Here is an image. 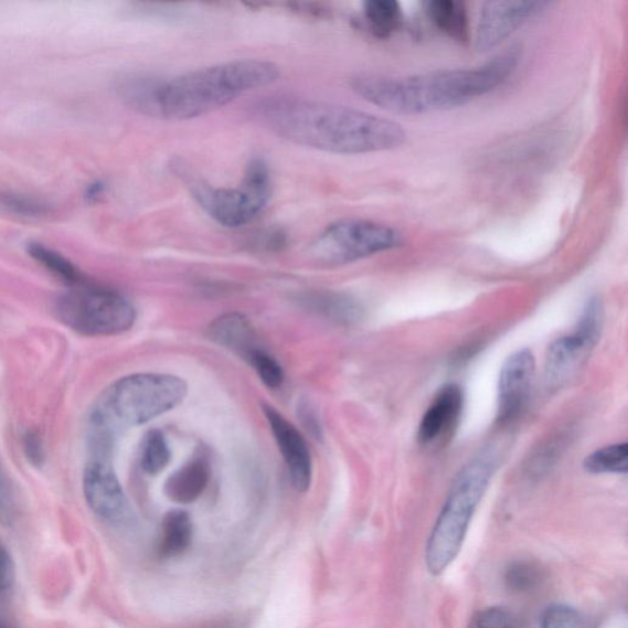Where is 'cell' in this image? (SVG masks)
<instances>
[{
	"label": "cell",
	"mask_w": 628,
	"mask_h": 628,
	"mask_svg": "<svg viewBox=\"0 0 628 628\" xmlns=\"http://www.w3.org/2000/svg\"><path fill=\"white\" fill-rule=\"evenodd\" d=\"M28 249L32 258L65 284L75 286L86 280L82 272L68 258L62 256L61 253L41 244H31Z\"/></svg>",
	"instance_id": "cell-22"
},
{
	"label": "cell",
	"mask_w": 628,
	"mask_h": 628,
	"mask_svg": "<svg viewBox=\"0 0 628 628\" xmlns=\"http://www.w3.org/2000/svg\"><path fill=\"white\" fill-rule=\"evenodd\" d=\"M0 628H10L6 622L0 621Z\"/></svg>",
	"instance_id": "cell-34"
},
{
	"label": "cell",
	"mask_w": 628,
	"mask_h": 628,
	"mask_svg": "<svg viewBox=\"0 0 628 628\" xmlns=\"http://www.w3.org/2000/svg\"><path fill=\"white\" fill-rule=\"evenodd\" d=\"M56 312L61 322L87 337L123 334L137 318L135 306L123 294L87 279L60 296Z\"/></svg>",
	"instance_id": "cell-6"
},
{
	"label": "cell",
	"mask_w": 628,
	"mask_h": 628,
	"mask_svg": "<svg viewBox=\"0 0 628 628\" xmlns=\"http://www.w3.org/2000/svg\"><path fill=\"white\" fill-rule=\"evenodd\" d=\"M106 192V185L103 182H95L87 187L85 198L87 201L94 203L100 200Z\"/></svg>",
	"instance_id": "cell-33"
},
{
	"label": "cell",
	"mask_w": 628,
	"mask_h": 628,
	"mask_svg": "<svg viewBox=\"0 0 628 628\" xmlns=\"http://www.w3.org/2000/svg\"><path fill=\"white\" fill-rule=\"evenodd\" d=\"M465 396L459 385H444L435 395L434 402L427 407L418 425L417 439L422 446H435L454 433L461 411Z\"/></svg>",
	"instance_id": "cell-14"
},
{
	"label": "cell",
	"mask_w": 628,
	"mask_h": 628,
	"mask_svg": "<svg viewBox=\"0 0 628 628\" xmlns=\"http://www.w3.org/2000/svg\"><path fill=\"white\" fill-rule=\"evenodd\" d=\"M301 302L310 310L340 323L355 321L359 317L360 308L340 294L315 291L302 296Z\"/></svg>",
	"instance_id": "cell-19"
},
{
	"label": "cell",
	"mask_w": 628,
	"mask_h": 628,
	"mask_svg": "<svg viewBox=\"0 0 628 628\" xmlns=\"http://www.w3.org/2000/svg\"><path fill=\"white\" fill-rule=\"evenodd\" d=\"M363 14L374 36L390 38L403 23V12L400 3L394 0H370L363 4Z\"/></svg>",
	"instance_id": "cell-20"
},
{
	"label": "cell",
	"mask_w": 628,
	"mask_h": 628,
	"mask_svg": "<svg viewBox=\"0 0 628 628\" xmlns=\"http://www.w3.org/2000/svg\"><path fill=\"white\" fill-rule=\"evenodd\" d=\"M535 359L528 349L518 350L503 363L498 387V418L510 422L520 414L531 394Z\"/></svg>",
	"instance_id": "cell-13"
},
{
	"label": "cell",
	"mask_w": 628,
	"mask_h": 628,
	"mask_svg": "<svg viewBox=\"0 0 628 628\" xmlns=\"http://www.w3.org/2000/svg\"><path fill=\"white\" fill-rule=\"evenodd\" d=\"M0 209L24 219H43L52 214V206L36 196L7 191L0 192Z\"/></svg>",
	"instance_id": "cell-24"
},
{
	"label": "cell",
	"mask_w": 628,
	"mask_h": 628,
	"mask_svg": "<svg viewBox=\"0 0 628 628\" xmlns=\"http://www.w3.org/2000/svg\"><path fill=\"white\" fill-rule=\"evenodd\" d=\"M401 244V235L387 225L370 220L345 219L328 226L315 240L310 253L327 266H343Z\"/></svg>",
	"instance_id": "cell-8"
},
{
	"label": "cell",
	"mask_w": 628,
	"mask_h": 628,
	"mask_svg": "<svg viewBox=\"0 0 628 628\" xmlns=\"http://www.w3.org/2000/svg\"><path fill=\"white\" fill-rule=\"evenodd\" d=\"M256 114L275 135L297 146L341 156L393 150L406 140L404 128L393 120L305 98H269Z\"/></svg>",
	"instance_id": "cell-1"
},
{
	"label": "cell",
	"mask_w": 628,
	"mask_h": 628,
	"mask_svg": "<svg viewBox=\"0 0 628 628\" xmlns=\"http://www.w3.org/2000/svg\"><path fill=\"white\" fill-rule=\"evenodd\" d=\"M171 450L167 438L158 429H152L142 443L141 468L150 476H158L169 466Z\"/></svg>",
	"instance_id": "cell-25"
},
{
	"label": "cell",
	"mask_w": 628,
	"mask_h": 628,
	"mask_svg": "<svg viewBox=\"0 0 628 628\" xmlns=\"http://www.w3.org/2000/svg\"><path fill=\"white\" fill-rule=\"evenodd\" d=\"M193 525L189 514L173 511L164 517L159 553L163 558L178 557L191 545Z\"/></svg>",
	"instance_id": "cell-18"
},
{
	"label": "cell",
	"mask_w": 628,
	"mask_h": 628,
	"mask_svg": "<svg viewBox=\"0 0 628 628\" xmlns=\"http://www.w3.org/2000/svg\"><path fill=\"white\" fill-rule=\"evenodd\" d=\"M520 51L512 49L481 67L414 76L360 74L350 85L359 96L385 111L418 115L466 105L499 87L515 72Z\"/></svg>",
	"instance_id": "cell-2"
},
{
	"label": "cell",
	"mask_w": 628,
	"mask_h": 628,
	"mask_svg": "<svg viewBox=\"0 0 628 628\" xmlns=\"http://www.w3.org/2000/svg\"><path fill=\"white\" fill-rule=\"evenodd\" d=\"M256 371L258 377L268 388L278 390L284 383V371L280 363L263 348L252 352L246 360Z\"/></svg>",
	"instance_id": "cell-27"
},
{
	"label": "cell",
	"mask_w": 628,
	"mask_h": 628,
	"mask_svg": "<svg viewBox=\"0 0 628 628\" xmlns=\"http://www.w3.org/2000/svg\"><path fill=\"white\" fill-rule=\"evenodd\" d=\"M270 426L275 443H277L294 488L305 492L311 487L312 457L306 439L290 422L270 405L263 406Z\"/></svg>",
	"instance_id": "cell-11"
},
{
	"label": "cell",
	"mask_w": 628,
	"mask_h": 628,
	"mask_svg": "<svg viewBox=\"0 0 628 628\" xmlns=\"http://www.w3.org/2000/svg\"><path fill=\"white\" fill-rule=\"evenodd\" d=\"M429 20L449 38L459 42L469 39V21L465 3L455 0H434L426 4Z\"/></svg>",
	"instance_id": "cell-17"
},
{
	"label": "cell",
	"mask_w": 628,
	"mask_h": 628,
	"mask_svg": "<svg viewBox=\"0 0 628 628\" xmlns=\"http://www.w3.org/2000/svg\"><path fill=\"white\" fill-rule=\"evenodd\" d=\"M545 578V573L537 562L515 560L504 570V586L512 593L525 594L535 590Z\"/></svg>",
	"instance_id": "cell-21"
},
{
	"label": "cell",
	"mask_w": 628,
	"mask_h": 628,
	"mask_svg": "<svg viewBox=\"0 0 628 628\" xmlns=\"http://www.w3.org/2000/svg\"><path fill=\"white\" fill-rule=\"evenodd\" d=\"M603 307L590 299L579 318L575 332L554 341L547 350L545 376L551 388L564 387L587 361L598 343L603 328Z\"/></svg>",
	"instance_id": "cell-9"
},
{
	"label": "cell",
	"mask_w": 628,
	"mask_h": 628,
	"mask_svg": "<svg viewBox=\"0 0 628 628\" xmlns=\"http://www.w3.org/2000/svg\"><path fill=\"white\" fill-rule=\"evenodd\" d=\"M493 471V458L482 455L470 460L457 473L428 539L426 565L432 575L444 573L458 556L471 518L489 488Z\"/></svg>",
	"instance_id": "cell-4"
},
{
	"label": "cell",
	"mask_w": 628,
	"mask_h": 628,
	"mask_svg": "<svg viewBox=\"0 0 628 628\" xmlns=\"http://www.w3.org/2000/svg\"><path fill=\"white\" fill-rule=\"evenodd\" d=\"M209 480H211V462L203 454L198 455L172 473L164 485V492L175 503H192L201 498Z\"/></svg>",
	"instance_id": "cell-15"
},
{
	"label": "cell",
	"mask_w": 628,
	"mask_h": 628,
	"mask_svg": "<svg viewBox=\"0 0 628 628\" xmlns=\"http://www.w3.org/2000/svg\"><path fill=\"white\" fill-rule=\"evenodd\" d=\"M194 200L220 225L245 226L267 206L272 194L268 164L263 159L249 161L245 178L236 187H214L203 181L191 185Z\"/></svg>",
	"instance_id": "cell-7"
},
{
	"label": "cell",
	"mask_w": 628,
	"mask_h": 628,
	"mask_svg": "<svg viewBox=\"0 0 628 628\" xmlns=\"http://www.w3.org/2000/svg\"><path fill=\"white\" fill-rule=\"evenodd\" d=\"M542 628H579L581 615L567 605H551L540 619Z\"/></svg>",
	"instance_id": "cell-28"
},
{
	"label": "cell",
	"mask_w": 628,
	"mask_h": 628,
	"mask_svg": "<svg viewBox=\"0 0 628 628\" xmlns=\"http://www.w3.org/2000/svg\"><path fill=\"white\" fill-rule=\"evenodd\" d=\"M17 503L13 485L8 478V473L0 466V524L12 525L15 520Z\"/></svg>",
	"instance_id": "cell-29"
},
{
	"label": "cell",
	"mask_w": 628,
	"mask_h": 628,
	"mask_svg": "<svg viewBox=\"0 0 628 628\" xmlns=\"http://www.w3.org/2000/svg\"><path fill=\"white\" fill-rule=\"evenodd\" d=\"M549 3L543 2H489L480 12L477 30V49L487 52L499 46L520 29L529 18Z\"/></svg>",
	"instance_id": "cell-12"
},
{
	"label": "cell",
	"mask_w": 628,
	"mask_h": 628,
	"mask_svg": "<svg viewBox=\"0 0 628 628\" xmlns=\"http://www.w3.org/2000/svg\"><path fill=\"white\" fill-rule=\"evenodd\" d=\"M15 581V567L9 551L0 544V598L12 590Z\"/></svg>",
	"instance_id": "cell-30"
},
{
	"label": "cell",
	"mask_w": 628,
	"mask_h": 628,
	"mask_svg": "<svg viewBox=\"0 0 628 628\" xmlns=\"http://www.w3.org/2000/svg\"><path fill=\"white\" fill-rule=\"evenodd\" d=\"M83 489L87 504L103 520H125L129 511L128 501L108 459L92 458L84 472Z\"/></svg>",
	"instance_id": "cell-10"
},
{
	"label": "cell",
	"mask_w": 628,
	"mask_h": 628,
	"mask_svg": "<svg viewBox=\"0 0 628 628\" xmlns=\"http://www.w3.org/2000/svg\"><path fill=\"white\" fill-rule=\"evenodd\" d=\"M300 416L307 432L317 439L322 438V428L319 426L318 417L310 405H301Z\"/></svg>",
	"instance_id": "cell-32"
},
{
	"label": "cell",
	"mask_w": 628,
	"mask_h": 628,
	"mask_svg": "<svg viewBox=\"0 0 628 628\" xmlns=\"http://www.w3.org/2000/svg\"><path fill=\"white\" fill-rule=\"evenodd\" d=\"M209 332L219 345L233 350L244 360L260 348L255 328L244 315L228 313L220 317L215 319Z\"/></svg>",
	"instance_id": "cell-16"
},
{
	"label": "cell",
	"mask_w": 628,
	"mask_h": 628,
	"mask_svg": "<svg viewBox=\"0 0 628 628\" xmlns=\"http://www.w3.org/2000/svg\"><path fill=\"white\" fill-rule=\"evenodd\" d=\"M468 628H526V625L511 609L490 606L473 614Z\"/></svg>",
	"instance_id": "cell-26"
},
{
	"label": "cell",
	"mask_w": 628,
	"mask_h": 628,
	"mask_svg": "<svg viewBox=\"0 0 628 628\" xmlns=\"http://www.w3.org/2000/svg\"><path fill=\"white\" fill-rule=\"evenodd\" d=\"M583 468L592 473H625L628 468V446L617 444L593 451L583 462Z\"/></svg>",
	"instance_id": "cell-23"
},
{
	"label": "cell",
	"mask_w": 628,
	"mask_h": 628,
	"mask_svg": "<svg viewBox=\"0 0 628 628\" xmlns=\"http://www.w3.org/2000/svg\"><path fill=\"white\" fill-rule=\"evenodd\" d=\"M187 384L171 374L139 373L115 382L103 396L92 422L116 433L119 427L147 424L179 406Z\"/></svg>",
	"instance_id": "cell-5"
},
{
	"label": "cell",
	"mask_w": 628,
	"mask_h": 628,
	"mask_svg": "<svg viewBox=\"0 0 628 628\" xmlns=\"http://www.w3.org/2000/svg\"><path fill=\"white\" fill-rule=\"evenodd\" d=\"M25 455L35 467H41L45 461V447H43L42 438L38 433L29 432L24 438Z\"/></svg>",
	"instance_id": "cell-31"
},
{
	"label": "cell",
	"mask_w": 628,
	"mask_h": 628,
	"mask_svg": "<svg viewBox=\"0 0 628 628\" xmlns=\"http://www.w3.org/2000/svg\"><path fill=\"white\" fill-rule=\"evenodd\" d=\"M279 75L278 65L270 61L237 60L169 81L152 76L141 115L173 120L201 117L277 82Z\"/></svg>",
	"instance_id": "cell-3"
}]
</instances>
